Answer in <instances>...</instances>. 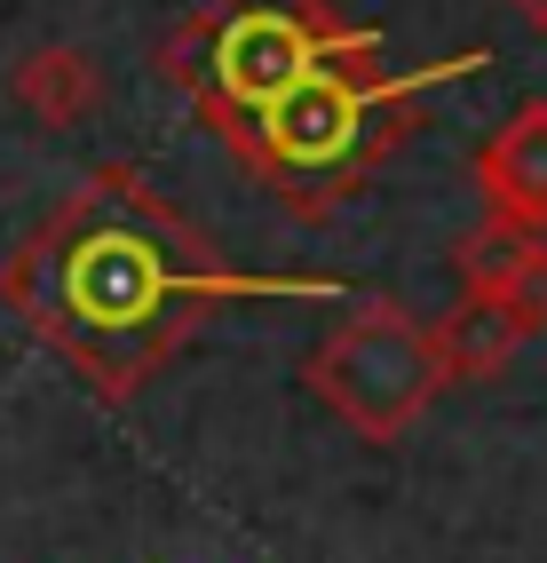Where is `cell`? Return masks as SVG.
<instances>
[{
	"label": "cell",
	"mask_w": 547,
	"mask_h": 563,
	"mask_svg": "<svg viewBox=\"0 0 547 563\" xmlns=\"http://www.w3.org/2000/svg\"><path fill=\"white\" fill-rule=\"evenodd\" d=\"M9 294L41 318L56 342L103 382L143 373L206 294H231L214 278L206 246L143 191V183H96L80 207L56 214V231L16 262Z\"/></svg>",
	"instance_id": "obj_1"
},
{
	"label": "cell",
	"mask_w": 547,
	"mask_h": 563,
	"mask_svg": "<svg viewBox=\"0 0 547 563\" xmlns=\"http://www.w3.org/2000/svg\"><path fill=\"white\" fill-rule=\"evenodd\" d=\"M484 64V48H468V56H453V64H421V71H389V80H349V71L325 56V64H310V71H294L270 103H254V152H263L286 183H334L365 143H373V120L397 103V96H413V88H428V80H460V71H477Z\"/></svg>",
	"instance_id": "obj_2"
},
{
	"label": "cell",
	"mask_w": 547,
	"mask_h": 563,
	"mask_svg": "<svg viewBox=\"0 0 547 563\" xmlns=\"http://www.w3.org/2000/svg\"><path fill=\"white\" fill-rule=\"evenodd\" d=\"M310 373H317V397H334L365 437H397L428 405L445 365H436L428 333H413L397 310H373V318H349L334 342L310 357Z\"/></svg>",
	"instance_id": "obj_3"
},
{
	"label": "cell",
	"mask_w": 547,
	"mask_h": 563,
	"mask_svg": "<svg viewBox=\"0 0 547 563\" xmlns=\"http://www.w3.org/2000/svg\"><path fill=\"white\" fill-rule=\"evenodd\" d=\"M342 56V41H317V24L294 16L286 0H263V9H231V24L214 32V96L223 103H270L294 71Z\"/></svg>",
	"instance_id": "obj_4"
},
{
	"label": "cell",
	"mask_w": 547,
	"mask_h": 563,
	"mask_svg": "<svg viewBox=\"0 0 547 563\" xmlns=\"http://www.w3.org/2000/svg\"><path fill=\"white\" fill-rule=\"evenodd\" d=\"M477 183L492 191L500 222L516 231H539L547 222V103H524L484 152H477Z\"/></svg>",
	"instance_id": "obj_5"
},
{
	"label": "cell",
	"mask_w": 547,
	"mask_h": 563,
	"mask_svg": "<svg viewBox=\"0 0 547 563\" xmlns=\"http://www.w3.org/2000/svg\"><path fill=\"white\" fill-rule=\"evenodd\" d=\"M516 9H524L532 24H547V0H516Z\"/></svg>",
	"instance_id": "obj_6"
}]
</instances>
